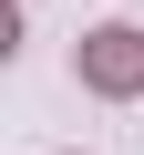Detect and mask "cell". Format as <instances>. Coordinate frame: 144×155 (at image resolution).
<instances>
[{"instance_id": "obj_1", "label": "cell", "mask_w": 144, "mask_h": 155, "mask_svg": "<svg viewBox=\"0 0 144 155\" xmlns=\"http://www.w3.org/2000/svg\"><path fill=\"white\" fill-rule=\"evenodd\" d=\"M93 72H103V83H134V72H144L134 31H103V41H93Z\"/></svg>"}]
</instances>
